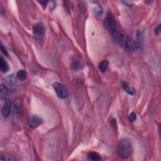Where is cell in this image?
<instances>
[{
  "label": "cell",
  "instance_id": "e0dca14e",
  "mask_svg": "<svg viewBox=\"0 0 161 161\" xmlns=\"http://www.w3.org/2000/svg\"><path fill=\"white\" fill-rule=\"evenodd\" d=\"M128 119H129V120H130V122H134V121H135V120L137 119V115H136V114H135V113H134V112L131 113L129 115V116H128Z\"/></svg>",
  "mask_w": 161,
  "mask_h": 161
},
{
  "label": "cell",
  "instance_id": "8992f818",
  "mask_svg": "<svg viewBox=\"0 0 161 161\" xmlns=\"http://www.w3.org/2000/svg\"><path fill=\"white\" fill-rule=\"evenodd\" d=\"M43 123V120L37 115H30L27 118V124L30 128H35Z\"/></svg>",
  "mask_w": 161,
  "mask_h": 161
},
{
  "label": "cell",
  "instance_id": "52a82bcc",
  "mask_svg": "<svg viewBox=\"0 0 161 161\" xmlns=\"http://www.w3.org/2000/svg\"><path fill=\"white\" fill-rule=\"evenodd\" d=\"M12 104L9 100H6L2 108V115L4 118H8L11 115Z\"/></svg>",
  "mask_w": 161,
  "mask_h": 161
},
{
  "label": "cell",
  "instance_id": "d6986e66",
  "mask_svg": "<svg viewBox=\"0 0 161 161\" xmlns=\"http://www.w3.org/2000/svg\"><path fill=\"white\" fill-rule=\"evenodd\" d=\"M1 52L3 53V54L6 55V56H8V53L7 51H6V50L4 48V47H3L2 44L1 45Z\"/></svg>",
  "mask_w": 161,
  "mask_h": 161
},
{
  "label": "cell",
  "instance_id": "30bf717a",
  "mask_svg": "<svg viewBox=\"0 0 161 161\" xmlns=\"http://www.w3.org/2000/svg\"><path fill=\"white\" fill-rule=\"evenodd\" d=\"M8 95V90L5 85L1 84L0 88V96L2 100H6Z\"/></svg>",
  "mask_w": 161,
  "mask_h": 161
},
{
  "label": "cell",
  "instance_id": "3957f363",
  "mask_svg": "<svg viewBox=\"0 0 161 161\" xmlns=\"http://www.w3.org/2000/svg\"><path fill=\"white\" fill-rule=\"evenodd\" d=\"M104 26L107 31L112 35V37L115 35L119 31L115 19L110 13H108L104 21Z\"/></svg>",
  "mask_w": 161,
  "mask_h": 161
},
{
  "label": "cell",
  "instance_id": "2e32d148",
  "mask_svg": "<svg viewBox=\"0 0 161 161\" xmlns=\"http://www.w3.org/2000/svg\"><path fill=\"white\" fill-rule=\"evenodd\" d=\"M0 160H13V159L12 158V157L8 155L7 154H5V153H1V155H0Z\"/></svg>",
  "mask_w": 161,
  "mask_h": 161
},
{
  "label": "cell",
  "instance_id": "ffe728a7",
  "mask_svg": "<svg viewBox=\"0 0 161 161\" xmlns=\"http://www.w3.org/2000/svg\"><path fill=\"white\" fill-rule=\"evenodd\" d=\"M110 123H111V125L112 126V127H116V120L114 118H113L111 120V122H110Z\"/></svg>",
  "mask_w": 161,
  "mask_h": 161
},
{
  "label": "cell",
  "instance_id": "7a4b0ae2",
  "mask_svg": "<svg viewBox=\"0 0 161 161\" xmlns=\"http://www.w3.org/2000/svg\"><path fill=\"white\" fill-rule=\"evenodd\" d=\"M133 148L131 140L128 138L122 139L118 146L117 154L118 156L122 159H128L132 154Z\"/></svg>",
  "mask_w": 161,
  "mask_h": 161
},
{
  "label": "cell",
  "instance_id": "8fae6325",
  "mask_svg": "<svg viewBox=\"0 0 161 161\" xmlns=\"http://www.w3.org/2000/svg\"><path fill=\"white\" fill-rule=\"evenodd\" d=\"M9 65L5 60L2 57L0 58V70L3 72H7L9 71Z\"/></svg>",
  "mask_w": 161,
  "mask_h": 161
},
{
  "label": "cell",
  "instance_id": "9a60e30c",
  "mask_svg": "<svg viewBox=\"0 0 161 161\" xmlns=\"http://www.w3.org/2000/svg\"><path fill=\"white\" fill-rule=\"evenodd\" d=\"M108 65H109V62L108 61H106V60H105V61L101 62L98 65L100 71L102 72H105L107 70V69H108Z\"/></svg>",
  "mask_w": 161,
  "mask_h": 161
},
{
  "label": "cell",
  "instance_id": "5bb4252c",
  "mask_svg": "<svg viewBox=\"0 0 161 161\" xmlns=\"http://www.w3.org/2000/svg\"><path fill=\"white\" fill-rule=\"evenodd\" d=\"M94 13L97 17H102L103 14V8L102 6L99 5H96L93 8Z\"/></svg>",
  "mask_w": 161,
  "mask_h": 161
},
{
  "label": "cell",
  "instance_id": "5b68a950",
  "mask_svg": "<svg viewBox=\"0 0 161 161\" xmlns=\"http://www.w3.org/2000/svg\"><path fill=\"white\" fill-rule=\"evenodd\" d=\"M53 88L59 98L65 99L67 97L68 92L67 89L63 84L59 83H55L53 84Z\"/></svg>",
  "mask_w": 161,
  "mask_h": 161
},
{
  "label": "cell",
  "instance_id": "7402d4cb",
  "mask_svg": "<svg viewBox=\"0 0 161 161\" xmlns=\"http://www.w3.org/2000/svg\"><path fill=\"white\" fill-rule=\"evenodd\" d=\"M9 78H10V77H9ZM9 80H10V81H12V79H11V78H10V79H9ZM13 83H16V81H14ZM11 84H13V82H12V81H11Z\"/></svg>",
  "mask_w": 161,
  "mask_h": 161
},
{
  "label": "cell",
  "instance_id": "ba28073f",
  "mask_svg": "<svg viewBox=\"0 0 161 161\" xmlns=\"http://www.w3.org/2000/svg\"><path fill=\"white\" fill-rule=\"evenodd\" d=\"M33 33L34 35L36 37H42L45 33V28H44L43 25L40 23L35 25L33 27Z\"/></svg>",
  "mask_w": 161,
  "mask_h": 161
},
{
  "label": "cell",
  "instance_id": "44dd1931",
  "mask_svg": "<svg viewBox=\"0 0 161 161\" xmlns=\"http://www.w3.org/2000/svg\"><path fill=\"white\" fill-rule=\"evenodd\" d=\"M41 5H42V6H43L44 8L46 7V6L47 5V3H49V1H40L39 2Z\"/></svg>",
  "mask_w": 161,
  "mask_h": 161
},
{
  "label": "cell",
  "instance_id": "9c48e42d",
  "mask_svg": "<svg viewBox=\"0 0 161 161\" xmlns=\"http://www.w3.org/2000/svg\"><path fill=\"white\" fill-rule=\"evenodd\" d=\"M122 88H124V90L125 91V92H127L130 95H134L135 93V90L133 86L129 85L127 83L125 82H123L122 83Z\"/></svg>",
  "mask_w": 161,
  "mask_h": 161
},
{
  "label": "cell",
  "instance_id": "4fadbf2b",
  "mask_svg": "<svg viewBox=\"0 0 161 161\" xmlns=\"http://www.w3.org/2000/svg\"><path fill=\"white\" fill-rule=\"evenodd\" d=\"M88 159L93 161H100L102 160L101 156L97 152H91L88 154Z\"/></svg>",
  "mask_w": 161,
  "mask_h": 161
},
{
  "label": "cell",
  "instance_id": "ac0fdd59",
  "mask_svg": "<svg viewBox=\"0 0 161 161\" xmlns=\"http://www.w3.org/2000/svg\"><path fill=\"white\" fill-rule=\"evenodd\" d=\"M160 32V25H158L155 28V30H154V33L156 35H159Z\"/></svg>",
  "mask_w": 161,
  "mask_h": 161
},
{
  "label": "cell",
  "instance_id": "7c38bea8",
  "mask_svg": "<svg viewBox=\"0 0 161 161\" xmlns=\"http://www.w3.org/2000/svg\"><path fill=\"white\" fill-rule=\"evenodd\" d=\"M17 77L20 81H23L27 78V72L23 69L19 70L17 73Z\"/></svg>",
  "mask_w": 161,
  "mask_h": 161
},
{
  "label": "cell",
  "instance_id": "277c9868",
  "mask_svg": "<svg viewBox=\"0 0 161 161\" xmlns=\"http://www.w3.org/2000/svg\"><path fill=\"white\" fill-rule=\"evenodd\" d=\"M22 115H23V106L22 102L20 99L17 100L14 103L13 117L15 121L20 122L21 120Z\"/></svg>",
  "mask_w": 161,
  "mask_h": 161
},
{
  "label": "cell",
  "instance_id": "6da1fadb",
  "mask_svg": "<svg viewBox=\"0 0 161 161\" xmlns=\"http://www.w3.org/2000/svg\"><path fill=\"white\" fill-rule=\"evenodd\" d=\"M113 39L126 51L130 52L135 48V42L124 31L119 30L118 32L113 37Z\"/></svg>",
  "mask_w": 161,
  "mask_h": 161
}]
</instances>
